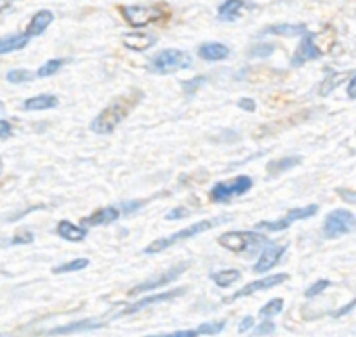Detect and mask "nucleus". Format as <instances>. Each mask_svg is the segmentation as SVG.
Returning <instances> with one entry per match:
<instances>
[{"instance_id": "obj_28", "label": "nucleus", "mask_w": 356, "mask_h": 337, "mask_svg": "<svg viewBox=\"0 0 356 337\" xmlns=\"http://www.w3.org/2000/svg\"><path fill=\"white\" fill-rule=\"evenodd\" d=\"M282 311H284V299L277 297L271 299L270 302H266V304L259 309V315L263 316V318H270V316L278 315V313Z\"/></svg>"}, {"instance_id": "obj_5", "label": "nucleus", "mask_w": 356, "mask_h": 337, "mask_svg": "<svg viewBox=\"0 0 356 337\" xmlns=\"http://www.w3.org/2000/svg\"><path fill=\"white\" fill-rule=\"evenodd\" d=\"M356 228V217L351 211L346 208H336L330 212L323 222V233L327 238H337L346 233H351Z\"/></svg>"}, {"instance_id": "obj_12", "label": "nucleus", "mask_w": 356, "mask_h": 337, "mask_svg": "<svg viewBox=\"0 0 356 337\" xmlns=\"http://www.w3.org/2000/svg\"><path fill=\"white\" fill-rule=\"evenodd\" d=\"M285 252H287V247L285 245L266 247V249L261 252L259 261L254 264V271H256V273H266V271H270L271 268H273L275 264L282 259V256H284Z\"/></svg>"}, {"instance_id": "obj_33", "label": "nucleus", "mask_w": 356, "mask_h": 337, "mask_svg": "<svg viewBox=\"0 0 356 337\" xmlns=\"http://www.w3.org/2000/svg\"><path fill=\"white\" fill-rule=\"evenodd\" d=\"M7 80H9L10 83H23L31 80V73L28 72V69H10V72L7 73Z\"/></svg>"}, {"instance_id": "obj_39", "label": "nucleus", "mask_w": 356, "mask_h": 337, "mask_svg": "<svg viewBox=\"0 0 356 337\" xmlns=\"http://www.w3.org/2000/svg\"><path fill=\"white\" fill-rule=\"evenodd\" d=\"M188 214H190V211H188V208L177 207V208H172V211H170L169 214H167L165 219H169V221H176V219L186 217Z\"/></svg>"}, {"instance_id": "obj_44", "label": "nucleus", "mask_w": 356, "mask_h": 337, "mask_svg": "<svg viewBox=\"0 0 356 337\" xmlns=\"http://www.w3.org/2000/svg\"><path fill=\"white\" fill-rule=\"evenodd\" d=\"M139 207H141V202H125L122 205V211H124V214H131V212L138 211Z\"/></svg>"}, {"instance_id": "obj_14", "label": "nucleus", "mask_w": 356, "mask_h": 337, "mask_svg": "<svg viewBox=\"0 0 356 337\" xmlns=\"http://www.w3.org/2000/svg\"><path fill=\"white\" fill-rule=\"evenodd\" d=\"M52 21H54V14H52L51 10H38V13L31 17L30 23H28L26 35L28 37H38V35H42L47 30L49 24H51Z\"/></svg>"}, {"instance_id": "obj_23", "label": "nucleus", "mask_w": 356, "mask_h": 337, "mask_svg": "<svg viewBox=\"0 0 356 337\" xmlns=\"http://www.w3.org/2000/svg\"><path fill=\"white\" fill-rule=\"evenodd\" d=\"M301 162V156H285V158L277 160V162H271L270 165H268V174H270V176H280V174L298 167Z\"/></svg>"}, {"instance_id": "obj_25", "label": "nucleus", "mask_w": 356, "mask_h": 337, "mask_svg": "<svg viewBox=\"0 0 356 337\" xmlns=\"http://www.w3.org/2000/svg\"><path fill=\"white\" fill-rule=\"evenodd\" d=\"M348 76V73H332L330 76H327L325 80L322 82V85H320V96H329L330 92H332L336 87H339L341 83L344 82V79Z\"/></svg>"}, {"instance_id": "obj_31", "label": "nucleus", "mask_w": 356, "mask_h": 337, "mask_svg": "<svg viewBox=\"0 0 356 337\" xmlns=\"http://www.w3.org/2000/svg\"><path fill=\"white\" fill-rule=\"evenodd\" d=\"M226 322H212V323H204L197 329L198 336H216V334H221L225 330Z\"/></svg>"}, {"instance_id": "obj_16", "label": "nucleus", "mask_w": 356, "mask_h": 337, "mask_svg": "<svg viewBox=\"0 0 356 337\" xmlns=\"http://www.w3.org/2000/svg\"><path fill=\"white\" fill-rule=\"evenodd\" d=\"M118 217H120V211H118L117 207H104L94 212V214L89 215V217L83 219V224L103 226V224H110V222L117 221Z\"/></svg>"}, {"instance_id": "obj_4", "label": "nucleus", "mask_w": 356, "mask_h": 337, "mask_svg": "<svg viewBox=\"0 0 356 337\" xmlns=\"http://www.w3.org/2000/svg\"><path fill=\"white\" fill-rule=\"evenodd\" d=\"M120 13L132 28H145L165 16L162 6H124Z\"/></svg>"}, {"instance_id": "obj_40", "label": "nucleus", "mask_w": 356, "mask_h": 337, "mask_svg": "<svg viewBox=\"0 0 356 337\" xmlns=\"http://www.w3.org/2000/svg\"><path fill=\"white\" fill-rule=\"evenodd\" d=\"M238 108L243 111H256V103H254V99H250V97H242V99L238 101Z\"/></svg>"}, {"instance_id": "obj_30", "label": "nucleus", "mask_w": 356, "mask_h": 337, "mask_svg": "<svg viewBox=\"0 0 356 337\" xmlns=\"http://www.w3.org/2000/svg\"><path fill=\"white\" fill-rule=\"evenodd\" d=\"M63 63H65L63 59H51V61H47L45 65H42L40 68H38L37 76H42V79H44V76H52L54 73H58L59 69H61Z\"/></svg>"}, {"instance_id": "obj_10", "label": "nucleus", "mask_w": 356, "mask_h": 337, "mask_svg": "<svg viewBox=\"0 0 356 337\" xmlns=\"http://www.w3.org/2000/svg\"><path fill=\"white\" fill-rule=\"evenodd\" d=\"M287 280H289L287 273L270 274V277H264V278H261V280H256V281H252V283L245 285L243 288H240V290L233 295L232 301H236V299H240V297H245V295H252V294H256V292H261V290H270V288L277 287V285L285 283Z\"/></svg>"}, {"instance_id": "obj_19", "label": "nucleus", "mask_w": 356, "mask_h": 337, "mask_svg": "<svg viewBox=\"0 0 356 337\" xmlns=\"http://www.w3.org/2000/svg\"><path fill=\"white\" fill-rule=\"evenodd\" d=\"M56 231H58V235L61 236V238L68 240V242H82V240L86 238V233H87L86 229L79 228V226H75L70 221L59 222Z\"/></svg>"}, {"instance_id": "obj_37", "label": "nucleus", "mask_w": 356, "mask_h": 337, "mask_svg": "<svg viewBox=\"0 0 356 337\" xmlns=\"http://www.w3.org/2000/svg\"><path fill=\"white\" fill-rule=\"evenodd\" d=\"M275 330H277V325L270 322V320H266V322H263L254 330V336H271V334H275Z\"/></svg>"}, {"instance_id": "obj_15", "label": "nucleus", "mask_w": 356, "mask_h": 337, "mask_svg": "<svg viewBox=\"0 0 356 337\" xmlns=\"http://www.w3.org/2000/svg\"><path fill=\"white\" fill-rule=\"evenodd\" d=\"M122 42L127 49L136 52H145L148 51L149 47L156 44V38L152 37V35H143V33H125L122 37Z\"/></svg>"}, {"instance_id": "obj_26", "label": "nucleus", "mask_w": 356, "mask_h": 337, "mask_svg": "<svg viewBox=\"0 0 356 337\" xmlns=\"http://www.w3.org/2000/svg\"><path fill=\"white\" fill-rule=\"evenodd\" d=\"M316 212H318V205L312 204L301 208H292V211H289V214L285 215V217H287L291 222H296V221H302V219L313 217Z\"/></svg>"}, {"instance_id": "obj_1", "label": "nucleus", "mask_w": 356, "mask_h": 337, "mask_svg": "<svg viewBox=\"0 0 356 337\" xmlns=\"http://www.w3.org/2000/svg\"><path fill=\"white\" fill-rule=\"evenodd\" d=\"M134 94L118 97V99L113 101L110 106L104 108V110L92 120V124H90V131L96 132V134L99 135L111 134V132L117 129V125L120 124L129 113H131V110L138 104V101L141 99V92H138V96H134Z\"/></svg>"}, {"instance_id": "obj_46", "label": "nucleus", "mask_w": 356, "mask_h": 337, "mask_svg": "<svg viewBox=\"0 0 356 337\" xmlns=\"http://www.w3.org/2000/svg\"><path fill=\"white\" fill-rule=\"evenodd\" d=\"M9 6H10V0H0V13L6 10Z\"/></svg>"}, {"instance_id": "obj_13", "label": "nucleus", "mask_w": 356, "mask_h": 337, "mask_svg": "<svg viewBox=\"0 0 356 337\" xmlns=\"http://www.w3.org/2000/svg\"><path fill=\"white\" fill-rule=\"evenodd\" d=\"M103 323L97 322V320H80V322L68 323V325L56 327V329L47 330V336H65V334H73V332H86V330H94L101 329Z\"/></svg>"}, {"instance_id": "obj_20", "label": "nucleus", "mask_w": 356, "mask_h": 337, "mask_svg": "<svg viewBox=\"0 0 356 337\" xmlns=\"http://www.w3.org/2000/svg\"><path fill=\"white\" fill-rule=\"evenodd\" d=\"M308 31L306 24H275L264 30L266 35H278V37H299Z\"/></svg>"}, {"instance_id": "obj_27", "label": "nucleus", "mask_w": 356, "mask_h": 337, "mask_svg": "<svg viewBox=\"0 0 356 337\" xmlns=\"http://www.w3.org/2000/svg\"><path fill=\"white\" fill-rule=\"evenodd\" d=\"M89 266V259L82 257V259H73L68 261V263H63L59 266H56L52 270L54 274H61V273H73V271H80V270H86Z\"/></svg>"}, {"instance_id": "obj_7", "label": "nucleus", "mask_w": 356, "mask_h": 337, "mask_svg": "<svg viewBox=\"0 0 356 337\" xmlns=\"http://www.w3.org/2000/svg\"><path fill=\"white\" fill-rule=\"evenodd\" d=\"M250 188H252V179L249 176H240L233 183L214 184L211 190V198L214 202H228L229 198L247 193Z\"/></svg>"}, {"instance_id": "obj_42", "label": "nucleus", "mask_w": 356, "mask_h": 337, "mask_svg": "<svg viewBox=\"0 0 356 337\" xmlns=\"http://www.w3.org/2000/svg\"><path fill=\"white\" fill-rule=\"evenodd\" d=\"M252 325H254V318H252V316H245V318H243L242 322H240L238 332L240 334H245L247 330L252 329Z\"/></svg>"}, {"instance_id": "obj_34", "label": "nucleus", "mask_w": 356, "mask_h": 337, "mask_svg": "<svg viewBox=\"0 0 356 337\" xmlns=\"http://www.w3.org/2000/svg\"><path fill=\"white\" fill-rule=\"evenodd\" d=\"M205 76H195L193 80H184L183 82V90L186 94H195L202 85L205 83Z\"/></svg>"}, {"instance_id": "obj_29", "label": "nucleus", "mask_w": 356, "mask_h": 337, "mask_svg": "<svg viewBox=\"0 0 356 337\" xmlns=\"http://www.w3.org/2000/svg\"><path fill=\"white\" fill-rule=\"evenodd\" d=\"M291 224L292 222L289 221L287 217H284V219H278V221H261L257 222L256 228L264 229V231H284V229H287Z\"/></svg>"}, {"instance_id": "obj_3", "label": "nucleus", "mask_w": 356, "mask_h": 337, "mask_svg": "<svg viewBox=\"0 0 356 337\" xmlns=\"http://www.w3.org/2000/svg\"><path fill=\"white\" fill-rule=\"evenodd\" d=\"M193 65V59L186 51H179V49H165V51L159 52L153 56L149 61L148 68L153 73L159 75H169V73L181 72V69H188Z\"/></svg>"}, {"instance_id": "obj_18", "label": "nucleus", "mask_w": 356, "mask_h": 337, "mask_svg": "<svg viewBox=\"0 0 356 337\" xmlns=\"http://www.w3.org/2000/svg\"><path fill=\"white\" fill-rule=\"evenodd\" d=\"M58 97L52 94H42V96L30 97L24 101V110L28 111H38V110H51V108L58 106Z\"/></svg>"}, {"instance_id": "obj_35", "label": "nucleus", "mask_w": 356, "mask_h": 337, "mask_svg": "<svg viewBox=\"0 0 356 337\" xmlns=\"http://www.w3.org/2000/svg\"><path fill=\"white\" fill-rule=\"evenodd\" d=\"M330 287V281L329 280H318L316 281V283H313L312 287L308 288V290H306V297H316V295L318 294H322L323 290H325V288H329Z\"/></svg>"}, {"instance_id": "obj_21", "label": "nucleus", "mask_w": 356, "mask_h": 337, "mask_svg": "<svg viewBox=\"0 0 356 337\" xmlns=\"http://www.w3.org/2000/svg\"><path fill=\"white\" fill-rule=\"evenodd\" d=\"M245 0H226L221 7H219L218 17L221 21H235L238 19L240 10L245 7Z\"/></svg>"}, {"instance_id": "obj_38", "label": "nucleus", "mask_w": 356, "mask_h": 337, "mask_svg": "<svg viewBox=\"0 0 356 337\" xmlns=\"http://www.w3.org/2000/svg\"><path fill=\"white\" fill-rule=\"evenodd\" d=\"M337 195H339L341 198H343L346 204H351V205H356V191L353 190H344V188H339L337 190Z\"/></svg>"}, {"instance_id": "obj_17", "label": "nucleus", "mask_w": 356, "mask_h": 337, "mask_svg": "<svg viewBox=\"0 0 356 337\" xmlns=\"http://www.w3.org/2000/svg\"><path fill=\"white\" fill-rule=\"evenodd\" d=\"M198 54L205 61H222L229 56V49L225 44H218V42H209V44L200 45Z\"/></svg>"}, {"instance_id": "obj_41", "label": "nucleus", "mask_w": 356, "mask_h": 337, "mask_svg": "<svg viewBox=\"0 0 356 337\" xmlns=\"http://www.w3.org/2000/svg\"><path fill=\"white\" fill-rule=\"evenodd\" d=\"M355 308H356V299H353L351 302H348V304L343 306V308L337 309V311L334 313V316H336V318H339V316H344V315H348V313L353 311Z\"/></svg>"}, {"instance_id": "obj_9", "label": "nucleus", "mask_w": 356, "mask_h": 337, "mask_svg": "<svg viewBox=\"0 0 356 337\" xmlns=\"http://www.w3.org/2000/svg\"><path fill=\"white\" fill-rule=\"evenodd\" d=\"M323 56V51L315 44V33H308L306 31L302 35V40L299 44L298 51L292 56V66H302L305 63L313 61V59H318Z\"/></svg>"}, {"instance_id": "obj_6", "label": "nucleus", "mask_w": 356, "mask_h": 337, "mask_svg": "<svg viewBox=\"0 0 356 337\" xmlns=\"http://www.w3.org/2000/svg\"><path fill=\"white\" fill-rule=\"evenodd\" d=\"M219 245L225 247V249L233 250V252H243L249 247L261 245V243L266 242V236H263L261 233H250V231H229L222 233L219 236Z\"/></svg>"}, {"instance_id": "obj_43", "label": "nucleus", "mask_w": 356, "mask_h": 337, "mask_svg": "<svg viewBox=\"0 0 356 337\" xmlns=\"http://www.w3.org/2000/svg\"><path fill=\"white\" fill-rule=\"evenodd\" d=\"M13 134V127L7 120H0V138H9Z\"/></svg>"}, {"instance_id": "obj_2", "label": "nucleus", "mask_w": 356, "mask_h": 337, "mask_svg": "<svg viewBox=\"0 0 356 337\" xmlns=\"http://www.w3.org/2000/svg\"><path fill=\"white\" fill-rule=\"evenodd\" d=\"M228 221H229V217H214V219H205V221L195 222V224L188 226V228L179 229V231L174 233V235L165 236V238L155 240V242L149 243V245L146 247L145 254H159V252H162V250L169 249V247L174 245L176 242H183V240L193 238V236L200 235V233H205L207 229L216 228V226L222 224V222H228Z\"/></svg>"}, {"instance_id": "obj_32", "label": "nucleus", "mask_w": 356, "mask_h": 337, "mask_svg": "<svg viewBox=\"0 0 356 337\" xmlns=\"http://www.w3.org/2000/svg\"><path fill=\"white\" fill-rule=\"evenodd\" d=\"M273 52H275L273 44H257L250 49L249 56L250 58H270Z\"/></svg>"}, {"instance_id": "obj_22", "label": "nucleus", "mask_w": 356, "mask_h": 337, "mask_svg": "<svg viewBox=\"0 0 356 337\" xmlns=\"http://www.w3.org/2000/svg\"><path fill=\"white\" fill-rule=\"evenodd\" d=\"M28 37L26 33L23 35H9V37L0 38V54H7V52L19 51V49H24L28 45Z\"/></svg>"}, {"instance_id": "obj_8", "label": "nucleus", "mask_w": 356, "mask_h": 337, "mask_svg": "<svg viewBox=\"0 0 356 337\" xmlns=\"http://www.w3.org/2000/svg\"><path fill=\"white\" fill-rule=\"evenodd\" d=\"M188 268H190V263H188V261H186V263L176 264V266H172L169 271H165V273L159 274L156 278H152V280L143 281V283L136 285L134 288H131V290H129V295L132 297V295H139V294H143V292L153 290V288L165 287V285L172 283L174 280H177V278H179L181 274H183L184 271L188 270Z\"/></svg>"}, {"instance_id": "obj_11", "label": "nucleus", "mask_w": 356, "mask_h": 337, "mask_svg": "<svg viewBox=\"0 0 356 337\" xmlns=\"http://www.w3.org/2000/svg\"><path fill=\"white\" fill-rule=\"evenodd\" d=\"M186 294V287L183 288H176V290H169V292H162V294H155V295H148V297L141 299V301H136L132 302L129 308H125L124 311L120 313L118 316L122 315H134V313H139L143 311L145 308H148V306H153V304H159V302H167V301H172V299L179 297V295H184Z\"/></svg>"}, {"instance_id": "obj_36", "label": "nucleus", "mask_w": 356, "mask_h": 337, "mask_svg": "<svg viewBox=\"0 0 356 337\" xmlns=\"http://www.w3.org/2000/svg\"><path fill=\"white\" fill-rule=\"evenodd\" d=\"M33 240L35 236L31 231H19L14 235L13 240H10V245H26V243H31Z\"/></svg>"}, {"instance_id": "obj_24", "label": "nucleus", "mask_w": 356, "mask_h": 337, "mask_svg": "<svg viewBox=\"0 0 356 337\" xmlns=\"http://www.w3.org/2000/svg\"><path fill=\"white\" fill-rule=\"evenodd\" d=\"M240 271L238 270H222L219 271V273H212L211 278L212 281H214L216 285H219L221 288H226L229 287V285H233L235 281L240 280Z\"/></svg>"}, {"instance_id": "obj_45", "label": "nucleus", "mask_w": 356, "mask_h": 337, "mask_svg": "<svg viewBox=\"0 0 356 337\" xmlns=\"http://www.w3.org/2000/svg\"><path fill=\"white\" fill-rule=\"evenodd\" d=\"M348 96L356 99V75L350 80V85H348Z\"/></svg>"}]
</instances>
